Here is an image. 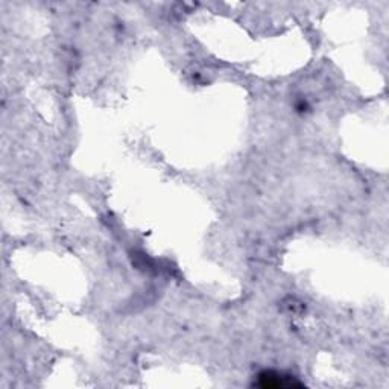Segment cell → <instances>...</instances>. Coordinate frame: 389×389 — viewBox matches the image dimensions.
I'll return each instance as SVG.
<instances>
[{"mask_svg":"<svg viewBox=\"0 0 389 389\" xmlns=\"http://www.w3.org/2000/svg\"><path fill=\"white\" fill-rule=\"evenodd\" d=\"M257 386L268 388V389H291V388H301L303 383L293 379V375L283 374L277 371H263L257 375Z\"/></svg>","mask_w":389,"mask_h":389,"instance_id":"cell-1","label":"cell"}]
</instances>
